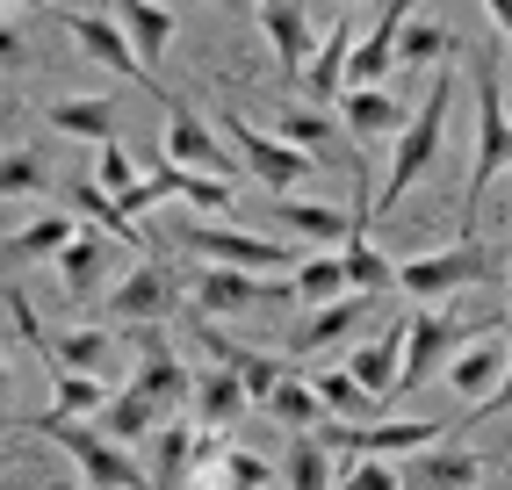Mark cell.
I'll list each match as a JSON object with an SVG mask.
<instances>
[{
    "mask_svg": "<svg viewBox=\"0 0 512 490\" xmlns=\"http://www.w3.org/2000/svg\"><path fill=\"white\" fill-rule=\"evenodd\" d=\"M512 159V116H505V37L476 51V166L462 181V238H476V209L498 188V173Z\"/></svg>",
    "mask_w": 512,
    "mask_h": 490,
    "instance_id": "cell-1",
    "label": "cell"
},
{
    "mask_svg": "<svg viewBox=\"0 0 512 490\" xmlns=\"http://www.w3.org/2000/svg\"><path fill=\"white\" fill-rule=\"evenodd\" d=\"M498 325H505V310H484V318H448V310H433V303H412V310H404V346H397V382H390V397L426 390V382L448 368L469 339H491Z\"/></svg>",
    "mask_w": 512,
    "mask_h": 490,
    "instance_id": "cell-2",
    "label": "cell"
},
{
    "mask_svg": "<svg viewBox=\"0 0 512 490\" xmlns=\"http://www.w3.org/2000/svg\"><path fill=\"white\" fill-rule=\"evenodd\" d=\"M448 109H455V73L448 65H433V87H426V101H419V116H404L397 123V152H390V173H383V188H375V217H390V209L404 202V188L419 181V173L433 166V152H440V137H448Z\"/></svg>",
    "mask_w": 512,
    "mask_h": 490,
    "instance_id": "cell-3",
    "label": "cell"
},
{
    "mask_svg": "<svg viewBox=\"0 0 512 490\" xmlns=\"http://www.w3.org/2000/svg\"><path fill=\"white\" fill-rule=\"evenodd\" d=\"M29 433H44V440H58L65 454H73V469L87 476V490H152L145 483V469L130 462V447H116V440H101L87 418H65V411H37L29 418Z\"/></svg>",
    "mask_w": 512,
    "mask_h": 490,
    "instance_id": "cell-4",
    "label": "cell"
},
{
    "mask_svg": "<svg viewBox=\"0 0 512 490\" xmlns=\"http://www.w3.org/2000/svg\"><path fill=\"white\" fill-rule=\"evenodd\" d=\"M498 274V253L484 238H455V245H440V253H419V260H404L397 267V296H412V303H448L455 289L469 282H491Z\"/></svg>",
    "mask_w": 512,
    "mask_h": 490,
    "instance_id": "cell-5",
    "label": "cell"
},
{
    "mask_svg": "<svg viewBox=\"0 0 512 490\" xmlns=\"http://www.w3.org/2000/svg\"><path fill=\"white\" fill-rule=\"evenodd\" d=\"M217 130H224V152H231L238 166H246L260 188H303V181L318 173V159H311V152L282 145L275 130H253L238 109H224V116H217Z\"/></svg>",
    "mask_w": 512,
    "mask_h": 490,
    "instance_id": "cell-6",
    "label": "cell"
},
{
    "mask_svg": "<svg viewBox=\"0 0 512 490\" xmlns=\"http://www.w3.org/2000/svg\"><path fill=\"white\" fill-rule=\"evenodd\" d=\"M181 245L202 253L210 267H238V274H282V267H296V245L231 231V224H181Z\"/></svg>",
    "mask_w": 512,
    "mask_h": 490,
    "instance_id": "cell-7",
    "label": "cell"
},
{
    "mask_svg": "<svg viewBox=\"0 0 512 490\" xmlns=\"http://www.w3.org/2000/svg\"><path fill=\"white\" fill-rule=\"evenodd\" d=\"M109 310L123 325H166L181 310V282H174V267L166 260H145V267H130L123 282L109 289Z\"/></svg>",
    "mask_w": 512,
    "mask_h": 490,
    "instance_id": "cell-8",
    "label": "cell"
},
{
    "mask_svg": "<svg viewBox=\"0 0 512 490\" xmlns=\"http://www.w3.org/2000/svg\"><path fill=\"white\" fill-rule=\"evenodd\" d=\"M166 159L188 166V173H210V181H231V173H238V159L224 152V137L195 109H181V101H166Z\"/></svg>",
    "mask_w": 512,
    "mask_h": 490,
    "instance_id": "cell-9",
    "label": "cell"
},
{
    "mask_svg": "<svg viewBox=\"0 0 512 490\" xmlns=\"http://www.w3.org/2000/svg\"><path fill=\"white\" fill-rule=\"evenodd\" d=\"M58 22H65V37H73V44H80V51H87V58L101 65V73H130V80H138V87H145V94L159 101V109H166V101H174L166 87H152V80H145V65L130 58V44H123V29H116L109 15H80V8H65Z\"/></svg>",
    "mask_w": 512,
    "mask_h": 490,
    "instance_id": "cell-10",
    "label": "cell"
},
{
    "mask_svg": "<svg viewBox=\"0 0 512 490\" xmlns=\"http://www.w3.org/2000/svg\"><path fill=\"white\" fill-rule=\"evenodd\" d=\"M476 483H484V462L455 440H433L419 454H404V469H397V490H476Z\"/></svg>",
    "mask_w": 512,
    "mask_h": 490,
    "instance_id": "cell-11",
    "label": "cell"
},
{
    "mask_svg": "<svg viewBox=\"0 0 512 490\" xmlns=\"http://www.w3.org/2000/svg\"><path fill=\"white\" fill-rule=\"evenodd\" d=\"M116 29H123V44H130V58L145 65V80L159 87V58H166V44H174V8L166 0H116V15H109Z\"/></svg>",
    "mask_w": 512,
    "mask_h": 490,
    "instance_id": "cell-12",
    "label": "cell"
},
{
    "mask_svg": "<svg viewBox=\"0 0 512 490\" xmlns=\"http://www.w3.org/2000/svg\"><path fill=\"white\" fill-rule=\"evenodd\" d=\"M375 303H383V296H332V303H318L311 318L296 325L289 361H311V354H325V346L354 339V325H368V318H375Z\"/></svg>",
    "mask_w": 512,
    "mask_h": 490,
    "instance_id": "cell-13",
    "label": "cell"
},
{
    "mask_svg": "<svg viewBox=\"0 0 512 490\" xmlns=\"http://www.w3.org/2000/svg\"><path fill=\"white\" fill-rule=\"evenodd\" d=\"M195 303L202 310H260V303H289V282H275V274H238V267H202Z\"/></svg>",
    "mask_w": 512,
    "mask_h": 490,
    "instance_id": "cell-14",
    "label": "cell"
},
{
    "mask_svg": "<svg viewBox=\"0 0 512 490\" xmlns=\"http://www.w3.org/2000/svg\"><path fill=\"white\" fill-rule=\"evenodd\" d=\"M440 375H448V390H455L462 404L498 397V390H505V346H498V332H491V339H469V346H462V354L440 368Z\"/></svg>",
    "mask_w": 512,
    "mask_h": 490,
    "instance_id": "cell-15",
    "label": "cell"
},
{
    "mask_svg": "<svg viewBox=\"0 0 512 490\" xmlns=\"http://www.w3.org/2000/svg\"><path fill=\"white\" fill-rule=\"evenodd\" d=\"M138 397H152V411L159 418H174L181 404H188V390H195V368L174 354V346H145V361H138V382H130Z\"/></svg>",
    "mask_w": 512,
    "mask_h": 490,
    "instance_id": "cell-16",
    "label": "cell"
},
{
    "mask_svg": "<svg viewBox=\"0 0 512 490\" xmlns=\"http://www.w3.org/2000/svg\"><path fill=\"white\" fill-rule=\"evenodd\" d=\"M109 253H116V245H109V231H94V224H80L73 238H65L58 245V282H65V296H94V282H101V274H109Z\"/></svg>",
    "mask_w": 512,
    "mask_h": 490,
    "instance_id": "cell-17",
    "label": "cell"
},
{
    "mask_svg": "<svg viewBox=\"0 0 512 490\" xmlns=\"http://www.w3.org/2000/svg\"><path fill=\"white\" fill-rule=\"evenodd\" d=\"M202 346L217 354V368H231V375H238V390H246V404H253V411L267 404V390H275L282 368H289V361H275V354H260V346H231L224 332H202Z\"/></svg>",
    "mask_w": 512,
    "mask_h": 490,
    "instance_id": "cell-18",
    "label": "cell"
},
{
    "mask_svg": "<svg viewBox=\"0 0 512 490\" xmlns=\"http://www.w3.org/2000/svg\"><path fill=\"white\" fill-rule=\"evenodd\" d=\"M188 411H195V426H202V433H231L253 404H246V390H238V375H231V368H210V375H195Z\"/></svg>",
    "mask_w": 512,
    "mask_h": 490,
    "instance_id": "cell-19",
    "label": "cell"
},
{
    "mask_svg": "<svg viewBox=\"0 0 512 490\" xmlns=\"http://www.w3.org/2000/svg\"><path fill=\"white\" fill-rule=\"evenodd\" d=\"M260 29H267V44H275V58L289 65V73H303V58L318 51V37H311V15H303V0H260Z\"/></svg>",
    "mask_w": 512,
    "mask_h": 490,
    "instance_id": "cell-20",
    "label": "cell"
},
{
    "mask_svg": "<svg viewBox=\"0 0 512 490\" xmlns=\"http://www.w3.org/2000/svg\"><path fill=\"white\" fill-rule=\"evenodd\" d=\"M94 433L101 440H116V447H138L152 426H159V411H152V397H138V390H109V397H101L94 411Z\"/></svg>",
    "mask_w": 512,
    "mask_h": 490,
    "instance_id": "cell-21",
    "label": "cell"
},
{
    "mask_svg": "<svg viewBox=\"0 0 512 490\" xmlns=\"http://www.w3.org/2000/svg\"><path fill=\"white\" fill-rule=\"evenodd\" d=\"M109 361H116V339L101 332V325H87V332H58V339H44V368L58 375H109Z\"/></svg>",
    "mask_w": 512,
    "mask_h": 490,
    "instance_id": "cell-22",
    "label": "cell"
},
{
    "mask_svg": "<svg viewBox=\"0 0 512 490\" xmlns=\"http://www.w3.org/2000/svg\"><path fill=\"white\" fill-rule=\"evenodd\" d=\"M275 224L296 231L303 245H339V238H354V217H347V209H332V202H296V195L275 202Z\"/></svg>",
    "mask_w": 512,
    "mask_h": 490,
    "instance_id": "cell-23",
    "label": "cell"
},
{
    "mask_svg": "<svg viewBox=\"0 0 512 490\" xmlns=\"http://www.w3.org/2000/svg\"><path fill=\"white\" fill-rule=\"evenodd\" d=\"M44 123L65 130V137H87V145H109L116 137V101L109 94H73V101H51Z\"/></svg>",
    "mask_w": 512,
    "mask_h": 490,
    "instance_id": "cell-24",
    "label": "cell"
},
{
    "mask_svg": "<svg viewBox=\"0 0 512 490\" xmlns=\"http://www.w3.org/2000/svg\"><path fill=\"white\" fill-rule=\"evenodd\" d=\"M347 51H354V15L303 58V94H311V101H339V87H347Z\"/></svg>",
    "mask_w": 512,
    "mask_h": 490,
    "instance_id": "cell-25",
    "label": "cell"
},
{
    "mask_svg": "<svg viewBox=\"0 0 512 490\" xmlns=\"http://www.w3.org/2000/svg\"><path fill=\"white\" fill-rule=\"evenodd\" d=\"M339 109H347L354 145L361 137H397V123H404V101L383 94V87H339Z\"/></svg>",
    "mask_w": 512,
    "mask_h": 490,
    "instance_id": "cell-26",
    "label": "cell"
},
{
    "mask_svg": "<svg viewBox=\"0 0 512 490\" xmlns=\"http://www.w3.org/2000/svg\"><path fill=\"white\" fill-rule=\"evenodd\" d=\"M159 447H152V490H181V476H188V462H195V426H188V418L174 411V418H159Z\"/></svg>",
    "mask_w": 512,
    "mask_h": 490,
    "instance_id": "cell-27",
    "label": "cell"
},
{
    "mask_svg": "<svg viewBox=\"0 0 512 490\" xmlns=\"http://www.w3.org/2000/svg\"><path fill=\"white\" fill-rule=\"evenodd\" d=\"M397 346H404V318H397L383 339H368V346H354V354H347V375L361 382L375 404H383V397H390V382H397Z\"/></svg>",
    "mask_w": 512,
    "mask_h": 490,
    "instance_id": "cell-28",
    "label": "cell"
},
{
    "mask_svg": "<svg viewBox=\"0 0 512 490\" xmlns=\"http://www.w3.org/2000/svg\"><path fill=\"white\" fill-rule=\"evenodd\" d=\"M332 260H339V282H347V296H390V289H397V267L375 253L361 231H354L347 253H332Z\"/></svg>",
    "mask_w": 512,
    "mask_h": 490,
    "instance_id": "cell-29",
    "label": "cell"
},
{
    "mask_svg": "<svg viewBox=\"0 0 512 490\" xmlns=\"http://www.w3.org/2000/svg\"><path fill=\"white\" fill-rule=\"evenodd\" d=\"M260 411H275L289 433H311V426H325V404H318V390H311V382H303L296 368H282V382L267 390V404H260Z\"/></svg>",
    "mask_w": 512,
    "mask_h": 490,
    "instance_id": "cell-30",
    "label": "cell"
},
{
    "mask_svg": "<svg viewBox=\"0 0 512 490\" xmlns=\"http://www.w3.org/2000/svg\"><path fill=\"white\" fill-rule=\"evenodd\" d=\"M455 58V29L448 22H404L397 29V51H390V65H448Z\"/></svg>",
    "mask_w": 512,
    "mask_h": 490,
    "instance_id": "cell-31",
    "label": "cell"
},
{
    "mask_svg": "<svg viewBox=\"0 0 512 490\" xmlns=\"http://www.w3.org/2000/svg\"><path fill=\"white\" fill-rule=\"evenodd\" d=\"M332 296H347V282H339V260L332 253H311V260H296L289 267V303H332Z\"/></svg>",
    "mask_w": 512,
    "mask_h": 490,
    "instance_id": "cell-32",
    "label": "cell"
},
{
    "mask_svg": "<svg viewBox=\"0 0 512 490\" xmlns=\"http://www.w3.org/2000/svg\"><path fill=\"white\" fill-rule=\"evenodd\" d=\"M311 390H318L325 418H368V411H375V397L361 390L347 368H318V375H311Z\"/></svg>",
    "mask_w": 512,
    "mask_h": 490,
    "instance_id": "cell-33",
    "label": "cell"
},
{
    "mask_svg": "<svg viewBox=\"0 0 512 490\" xmlns=\"http://www.w3.org/2000/svg\"><path fill=\"white\" fill-rule=\"evenodd\" d=\"M289 490H332V454L318 447V433H289V469H282Z\"/></svg>",
    "mask_w": 512,
    "mask_h": 490,
    "instance_id": "cell-34",
    "label": "cell"
},
{
    "mask_svg": "<svg viewBox=\"0 0 512 490\" xmlns=\"http://www.w3.org/2000/svg\"><path fill=\"white\" fill-rule=\"evenodd\" d=\"M65 209H73L80 224H94V231H109V238H130V217L101 195L94 181H65Z\"/></svg>",
    "mask_w": 512,
    "mask_h": 490,
    "instance_id": "cell-35",
    "label": "cell"
},
{
    "mask_svg": "<svg viewBox=\"0 0 512 490\" xmlns=\"http://www.w3.org/2000/svg\"><path fill=\"white\" fill-rule=\"evenodd\" d=\"M94 188L109 195L116 209H123V195L138 188V159L123 152V137H109V145H94Z\"/></svg>",
    "mask_w": 512,
    "mask_h": 490,
    "instance_id": "cell-36",
    "label": "cell"
},
{
    "mask_svg": "<svg viewBox=\"0 0 512 490\" xmlns=\"http://www.w3.org/2000/svg\"><path fill=\"white\" fill-rule=\"evenodd\" d=\"M202 483H217V490H267V483H275V469H267L260 454L224 447V454H217V476H202ZM202 483H195V490H202Z\"/></svg>",
    "mask_w": 512,
    "mask_h": 490,
    "instance_id": "cell-37",
    "label": "cell"
},
{
    "mask_svg": "<svg viewBox=\"0 0 512 490\" xmlns=\"http://www.w3.org/2000/svg\"><path fill=\"white\" fill-rule=\"evenodd\" d=\"M73 231H80V217H73V209H65V217H37L22 238H8V253H15V260H44V253H58V245L73 238Z\"/></svg>",
    "mask_w": 512,
    "mask_h": 490,
    "instance_id": "cell-38",
    "label": "cell"
},
{
    "mask_svg": "<svg viewBox=\"0 0 512 490\" xmlns=\"http://www.w3.org/2000/svg\"><path fill=\"white\" fill-rule=\"evenodd\" d=\"M101 397H109V382H101V375H51V411H65V418H87Z\"/></svg>",
    "mask_w": 512,
    "mask_h": 490,
    "instance_id": "cell-39",
    "label": "cell"
},
{
    "mask_svg": "<svg viewBox=\"0 0 512 490\" xmlns=\"http://www.w3.org/2000/svg\"><path fill=\"white\" fill-rule=\"evenodd\" d=\"M282 145H296V152H311V159H325L332 152V123L318 116V109H282Z\"/></svg>",
    "mask_w": 512,
    "mask_h": 490,
    "instance_id": "cell-40",
    "label": "cell"
},
{
    "mask_svg": "<svg viewBox=\"0 0 512 490\" xmlns=\"http://www.w3.org/2000/svg\"><path fill=\"white\" fill-rule=\"evenodd\" d=\"M37 188H44L37 152H8V159H0V195H37Z\"/></svg>",
    "mask_w": 512,
    "mask_h": 490,
    "instance_id": "cell-41",
    "label": "cell"
},
{
    "mask_svg": "<svg viewBox=\"0 0 512 490\" xmlns=\"http://www.w3.org/2000/svg\"><path fill=\"white\" fill-rule=\"evenodd\" d=\"M332 490H397V469H390V462H375V454H361L354 476H339Z\"/></svg>",
    "mask_w": 512,
    "mask_h": 490,
    "instance_id": "cell-42",
    "label": "cell"
},
{
    "mask_svg": "<svg viewBox=\"0 0 512 490\" xmlns=\"http://www.w3.org/2000/svg\"><path fill=\"white\" fill-rule=\"evenodd\" d=\"M22 58H29L22 29H15V22H0V65H22Z\"/></svg>",
    "mask_w": 512,
    "mask_h": 490,
    "instance_id": "cell-43",
    "label": "cell"
},
{
    "mask_svg": "<svg viewBox=\"0 0 512 490\" xmlns=\"http://www.w3.org/2000/svg\"><path fill=\"white\" fill-rule=\"evenodd\" d=\"M484 15H491V37H505L512 29V0H484Z\"/></svg>",
    "mask_w": 512,
    "mask_h": 490,
    "instance_id": "cell-44",
    "label": "cell"
},
{
    "mask_svg": "<svg viewBox=\"0 0 512 490\" xmlns=\"http://www.w3.org/2000/svg\"><path fill=\"white\" fill-rule=\"evenodd\" d=\"M0 418H8V346H0Z\"/></svg>",
    "mask_w": 512,
    "mask_h": 490,
    "instance_id": "cell-45",
    "label": "cell"
},
{
    "mask_svg": "<svg viewBox=\"0 0 512 490\" xmlns=\"http://www.w3.org/2000/svg\"><path fill=\"white\" fill-rule=\"evenodd\" d=\"M0 8H8V0H0Z\"/></svg>",
    "mask_w": 512,
    "mask_h": 490,
    "instance_id": "cell-46",
    "label": "cell"
},
{
    "mask_svg": "<svg viewBox=\"0 0 512 490\" xmlns=\"http://www.w3.org/2000/svg\"><path fill=\"white\" fill-rule=\"evenodd\" d=\"M347 8H354V0H347Z\"/></svg>",
    "mask_w": 512,
    "mask_h": 490,
    "instance_id": "cell-47",
    "label": "cell"
}]
</instances>
